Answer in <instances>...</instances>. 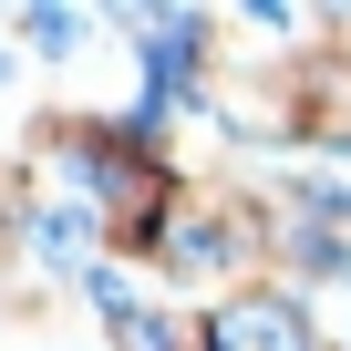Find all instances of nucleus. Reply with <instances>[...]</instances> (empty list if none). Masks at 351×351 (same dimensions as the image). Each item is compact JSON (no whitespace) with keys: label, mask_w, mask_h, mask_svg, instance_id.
<instances>
[]
</instances>
